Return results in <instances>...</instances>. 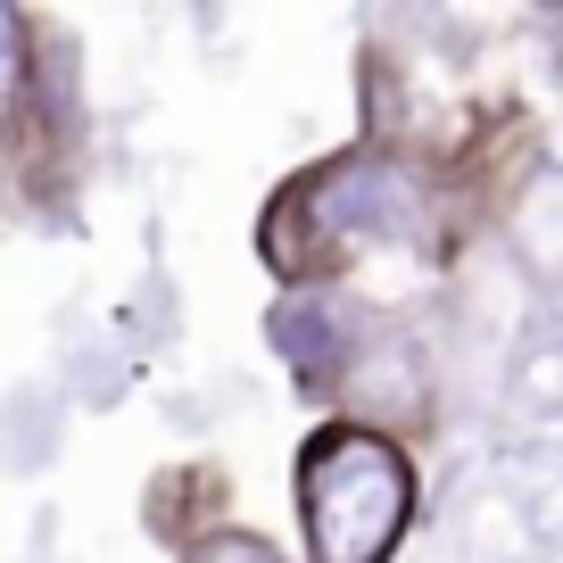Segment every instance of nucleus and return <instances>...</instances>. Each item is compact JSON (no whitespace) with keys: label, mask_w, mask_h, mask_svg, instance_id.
Returning <instances> with one entry per match:
<instances>
[{"label":"nucleus","mask_w":563,"mask_h":563,"mask_svg":"<svg viewBox=\"0 0 563 563\" xmlns=\"http://www.w3.org/2000/svg\"><path fill=\"white\" fill-rule=\"evenodd\" d=\"M422 175L406 158H340L323 166L316 183H299V191L282 199L290 216H307V257H323L332 241H406V232H422Z\"/></svg>","instance_id":"2"},{"label":"nucleus","mask_w":563,"mask_h":563,"mask_svg":"<svg viewBox=\"0 0 563 563\" xmlns=\"http://www.w3.org/2000/svg\"><path fill=\"white\" fill-rule=\"evenodd\" d=\"M191 563H274V547H265V539H241V530H224V539L191 547Z\"/></svg>","instance_id":"4"},{"label":"nucleus","mask_w":563,"mask_h":563,"mask_svg":"<svg viewBox=\"0 0 563 563\" xmlns=\"http://www.w3.org/2000/svg\"><path fill=\"white\" fill-rule=\"evenodd\" d=\"M25 91H34V58H25V18H18V9H0V141L18 133Z\"/></svg>","instance_id":"3"},{"label":"nucleus","mask_w":563,"mask_h":563,"mask_svg":"<svg viewBox=\"0 0 563 563\" xmlns=\"http://www.w3.org/2000/svg\"><path fill=\"white\" fill-rule=\"evenodd\" d=\"M316 563H382L415 514V473L382 431H323L299 464Z\"/></svg>","instance_id":"1"}]
</instances>
